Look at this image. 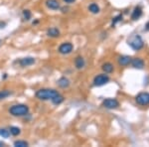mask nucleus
I'll use <instances>...</instances> for the list:
<instances>
[{
    "instance_id": "nucleus-5",
    "label": "nucleus",
    "mask_w": 149,
    "mask_h": 147,
    "mask_svg": "<svg viewBox=\"0 0 149 147\" xmlns=\"http://www.w3.org/2000/svg\"><path fill=\"white\" fill-rule=\"evenodd\" d=\"M73 50H74V46L72 43L65 42L63 44L60 45L59 49H58V52L62 55H69V54H71Z\"/></svg>"
},
{
    "instance_id": "nucleus-8",
    "label": "nucleus",
    "mask_w": 149,
    "mask_h": 147,
    "mask_svg": "<svg viewBox=\"0 0 149 147\" xmlns=\"http://www.w3.org/2000/svg\"><path fill=\"white\" fill-rule=\"evenodd\" d=\"M136 102L140 105H149V93H141L136 96Z\"/></svg>"
},
{
    "instance_id": "nucleus-6",
    "label": "nucleus",
    "mask_w": 149,
    "mask_h": 147,
    "mask_svg": "<svg viewBox=\"0 0 149 147\" xmlns=\"http://www.w3.org/2000/svg\"><path fill=\"white\" fill-rule=\"evenodd\" d=\"M102 107L109 109H115L119 107V102L115 98H105L102 102Z\"/></svg>"
},
{
    "instance_id": "nucleus-25",
    "label": "nucleus",
    "mask_w": 149,
    "mask_h": 147,
    "mask_svg": "<svg viewBox=\"0 0 149 147\" xmlns=\"http://www.w3.org/2000/svg\"><path fill=\"white\" fill-rule=\"evenodd\" d=\"M74 1H76V0H64V2H66V3H68V4L74 3Z\"/></svg>"
},
{
    "instance_id": "nucleus-20",
    "label": "nucleus",
    "mask_w": 149,
    "mask_h": 147,
    "mask_svg": "<svg viewBox=\"0 0 149 147\" xmlns=\"http://www.w3.org/2000/svg\"><path fill=\"white\" fill-rule=\"evenodd\" d=\"M88 11L92 12L93 14H97L98 12H100V7H98L97 4L92 3L90 6H88Z\"/></svg>"
},
{
    "instance_id": "nucleus-16",
    "label": "nucleus",
    "mask_w": 149,
    "mask_h": 147,
    "mask_svg": "<svg viewBox=\"0 0 149 147\" xmlns=\"http://www.w3.org/2000/svg\"><path fill=\"white\" fill-rule=\"evenodd\" d=\"M102 70L105 74H110L113 72L114 68H113V65H112L111 63H104V64L102 66Z\"/></svg>"
},
{
    "instance_id": "nucleus-9",
    "label": "nucleus",
    "mask_w": 149,
    "mask_h": 147,
    "mask_svg": "<svg viewBox=\"0 0 149 147\" xmlns=\"http://www.w3.org/2000/svg\"><path fill=\"white\" fill-rule=\"evenodd\" d=\"M57 85L60 86L61 88H68L70 85H71V82L68 78L66 77H62L57 81Z\"/></svg>"
},
{
    "instance_id": "nucleus-2",
    "label": "nucleus",
    "mask_w": 149,
    "mask_h": 147,
    "mask_svg": "<svg viewBox=\"0 0 149 147\" xmlns=\"http://www.w3.org/2000/svg\"><path fill=\"white\" fill-rule=\"evenodd\" d=\"M29 107L23 103H18V105H14L9 108V113L13 116H25L29 113Z\"/></svg>"
},
{
    "instance_id": "nucleus-1",
    "label": "nucleus",
    "mask_w": 149,
    "mask_h": 147,
    "mask_svg": "<svg viewBox=\"0 0 149 147\" xmlns=\"http://www.w3.org/2000/svg\"><path fill=\"white\" fill-rule=\"evenodd\" d=\"M59 93V91L54 88H41L36 91L35 96L40 100H52Z\"/></svg>"
},
{
    "instance_id": "nucleus-24",
    "label": "nucleus",
    "mask_w": 149,
    "mask_h": 147,
    "mask_svg": "<svg viewBox=\"0 0 149 147\" xmlns=\"http://www.w3.org/2000/svg\"><path fill=\"white\" fill-rule=\"evenodd\" d=\"M121 20H122V15L119 14V15H117L116 17H114L112 19V26H114L117 22H119V21H121Z\"/></svg>"
},
{
    "instance_id": "nucleus-19",
    "label": "nucleus",
    "mask_w": 149,
    "mask_h": 147,
    "mask_svg": "<svg viewBox=\"0 0 149 147\" xmlns=\"http://www.w3.org/2000/svg\"><path fill=\"white\" fill-rule=\"evenodd\" d=\"M12 95V91L9 90H3V91H0V100H5L8 96H10Z\"/></svg>"
},
{
    "instance_id": "nucleus-7",
    "label": "nucleus",
    "mask_w": 149,
    "mask_h": 147,
    "mask_svg": "<svg viewBox=\"0 0 149 147\" xmlns=\"http://www.w3.org/2000/svg\"><path fill=\"white\" fill-rule=\"evenodd\" d=\"M19 64V66L22 67V68H26V67H30L32 65H34L36 63L35 58L33 57H25V58H21L20 60L16 61Z\"/></svg>"
},
{
    "instance_id": "nucleus-15",
    "label": "nucleus",
    "mask_w": 149,
    "mask_h": 147,
    "mask_svg": "<svg viewBox=\"0 0 149 147\" xmlns=\"http://www.w3.org/2000/svg\"><path fill=\"white\" fill-rule=\"evenodd\" d=\"M141 15H142V9H141V7H135L134 8L133 12H132V15H131V19L132 20H137L141 17Z\"/></svg>"
},
{
    "instance_id": "nucleus-10",
    "label": "nucleus",
    "mask_w": 149,
    "mask_h": 147,
    "mask_svg": "<svg viewBox=\"0 0 149 147\" xmlns=\"http://www.w3.org/2000/svg\"><path fill=\"white\" fill-rule=\"evenodd\" d=\"M86 66V61L81 56H78L74 59V67L77 70H81L84 69Z\"/></svg>"
},
{
    "instance_id": "nucleus-4",
    "label": "nucleus",
    "mask_w": 149,
    "mask_h": 147,
    "mask_svg": "<svg viewBox=\"0 0 149 147\" xmlns=\"http://www.w3.org/2000/svg\"><path fill=\"white\" fill-rule=\"evenodd\" d=\"M109 82V77L105 74H100L95 77L93 79V86H104Z\"/></svg>"
},
{
    "instance_id": "nucleus-11",
    "label": "nucleus",
    "mask_w": 149,
    "mask_h": 147,
    "mask_svg": "<svg viewBox=\"0 0 149 147\" xmlns=\"http://www.w3.org/2000/svg\"><path fill=\"white\" fill-rule=\"evenodd\" d=\"M61 35V32L57 27H51L47 30V36L51 38H58Z\"/></svg>"
},
{
    "instance_id": "nucleus-18",
    "label": "nucleus",
    "mask_w": 149,
    "mask_h": 147,
    "mask_svg": "<svg viewBox=\"0 0 149 147\" xmlns=\"http://www.w3.org/2000/svg\"><path fill=\"white\" fill-rule=\"evenodd\" d=\"M9 131H10L11 135H13V136H18V135H20V133H21V129L17 126H10Z\"/></svg>"
},
{
    "instance_id": "nucleus-14",
    "label": "nucleus",
    "mask_w": 149,
    "mask_h": 147,
    "mask_svg": "<svg viewBox=\"0 0 149 147\" xmlns=\"http://www.w3.org/2000/svg\"><path fill=\"white\" fill-rule=\"evenodd\" d=\"M131 62V58L129 56H120L118 58V64L122 67L128 66Z\"/></svg>"
},
{
    "instance_id": "nucleus-28",
    "label": "nucleus",
    "mask_w": 149,
    "mask_h": 147,
    "mask_svg": "<svg viewBox=\"0 0 149 147\" xmlns=\"http://www.w3.org/2000/svg\"><path fill=\"white\" fill-rule=\"evenodd\" d=\"M1 43H2V41H1V40H0V45H1Z\"/></svg>"
},
{
    "instance_id": "nucleus-22",
    "label": "nucleus",
    "mask_w": 149,
    "mask_h": 147,
    "mask_svg": "<svg viewBox=\"0 0 149 147\" xmlns=\"http://www.w3.org/2000/svg\"><path fill=\"white\" fill-rule=\"evenodd\" d=\"M22 16L25 21H29L31 19V17H32V13H31L30 10L25 9V10H23V12H22Z\"/></svg>"
},
{
    "instance_id": "nucleus-12",
    "label": "nucleus",
    "mask_w": 149,
    "mask_h": 147,
    "mask_svg": "<svg viewBox=\"0 0 149 147\" xmlns=\"http://www.w3.org/2000/svg\"><path fill=\"white\" fill-rule=\"evenodd\" d=\"M46 6L51 10H58L61 7L58 0H46Z\"/></svg>"
},
{
    "instance_id": "nucleus-26",
    "label": "nucleus",
    "mask_w": 149,
    "mask_h": 147,
    "mask_svg": "<svg viewBox=\"0 0 149 147\" xmlns=\"http://www.w3.org/2000/svg\"><path fill=\"white\" fill-rule=\"evenodd\" d=\"M145 28H146V29H147V30H149V22H148L147 24H146V26H145Z\"/></svg>"
},
{
    "instance_id": "nucleus-27",
    "label": "nucleus",
    "mask_w": 149,
    "mask_h": 147,
    "mask_svg": "<svg viewBox=\"0 0 149 147\" xmlns=\"http://www.w3.org/2000/svg\"><path fill=\"white\" fill-rule=\"evenodd\" d=\"M2 146H4V143H3V142L0 141V147H2Z\"/></svg>"
},
{
    "instance_id": "nucleus-21",
    "label": "nucleus",
    "mask_w": 149,
    "mask_h": 147,
    "mask_svg": "<svg viewBox=\"0 0 149 147\" xmlns=\"http://www.w3.org/2000/svg\"><path fill=\"white\" fill-rule=\"evenodd\" d=\"M14 146L15 147H28L29 143L25 140H16L14 141Z\"/></svg>"
},
{
    "instance_id": "nucleus-13",
    "label": "nucleus",
    "mask_w": 149,
    "mask_h": 147,
    "mask_svg": "<svg viewBox=\"0 0 149 147\" xmlns=\"http://www.w3.org/2000/svg\"><path fill=\"white\" fill-rule=\"evenodd\" d=\"M130 64L132 65V67L135 69H143V67H144V62L140 58H134V59H132Z\"/></svg>"
},
{
    "instance_id": "nucleus-23",
    "label": "nucleus",
    "mask_w": 149,
    "mask_h": 147,
    "mask_svg": "<svg viewBox=\"0 0 149 147\" xmlns=\"http://www.w3.org/2000/svg\"><path fill=\"white\" fill-rule=\"evenodd\" d=\"M0 136H2L3 138H8V137L10 136V131H9V129L0 128Z\"/></svg>"
},
{
    "instance_id": "nucleus-3",
    "label": "nucleus",
    "mask_w": 149,
    "mask_h": 147,
    "mask_svg": "<svg viewBox=\"0 0 149 147\" xmlns=\"http://www.w3.org/2000/svg\"><path fill=\"white\" fill-rule=\"evenodd\" d=\"M127 44H128L133 50L135 51H139L143 48L144 43L143 40L141 38V36H139L138 34H133L127 39Z\"/></svg>"
},
{
    "instance_id": "nucleus-17",
    "label": "nucleus",
    "mask_w": 149,
    "mask_h": 147,
    "mask_svg": "<svg viewBox=\"0 0 149 147\" xmlns=\"http://www.w3.org/2000/svg\"><path fill=\"white\" fill-rule=\"evenodd\" d=\"M64 100H65V98L63 95H61V93H59V95H57L56 96H55L54 98L51 100V102H53V105H61L62 102H64Z\"/></svg>"
}]
</instances>
